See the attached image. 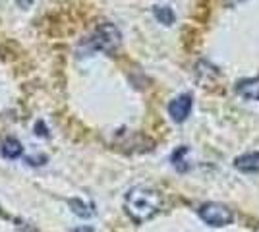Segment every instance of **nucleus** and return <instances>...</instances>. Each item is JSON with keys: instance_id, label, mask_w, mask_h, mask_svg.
<instances>
[{"instance_id": "nucleus-1", "label": "nucleus", "mask_w": 259, "mask_h": 232, "mask_svg": "<svg viewBox=\"0 0 259 232\" xmlns=\"http://www.w3.org/2000/svg\"><path fill=\"white\" fill-rule=\"evenodd\" d=\"M162 199L157 190H151L147 186H136L126 194L124 207L126 213L136 222H145L151 217H155L161 211Z\"/></svg>"}, {"instance_id": "nucleus-2", "label": "nucleus", "mask_w": 259, "mask_h": 232, "mask_svg": "<svg viewBox=\"0 0 259 232\" xmlns=\"http://www.w3.org/2000/svg\"><path fill=\"white\" fill-rule=\"evenodd\" d=\"M120 31L116 25H112V23H103V25H99L97 29H95V33L91 37V49H95V51H103V53H110V51H114L116 47L120 44Z\"/></svg>"}, {"instance_id": "nucleus-3", "label": "nucleus", "mask_w": 259, "mask_h": 232, "mask_svg": "<svg viewBox=\"0 0 259 232\" xmlns=\"http://www.w3.org/2000/svg\"><path fill=\"white\" fill-rule=\"evenodd\" d=\"M197 213H199L201 221L211 226H227L232 222V211L223 203H215V201L203 203Z\"/></svg>"}, {"instance_id": "nucleus-4", "label": "nucleus", "mask_w": 259, "mask_h": 232, "mask_svg": "<svg viewBox=\"0 0 259 232\" xmlns=\"http://www.w3.org/2000/svg\"><path fill=\"white\" fill-rule=\"evenodd\" d=\"M192 107H194V97L188 95V93H184V95L176 97V99L168 105V114L172 116L174 122H184L190 116Z\"/></svg>"}, {"instance_id": "nucleus-5", "label": "nucleus", "mask_w": 259, "mask_h": 232, "mask_svg": "<svg viewBox=\"0 0 259 232\" xmlns=\"http://www.w3.org/2000/svg\"><path fill=\"white\" fill-rule=\"evenodd\" d=\"M236 93L249 101H259V76L240 79L236 83Z\"/></svg>"}, {"instance_id": "nucleus-6", "label": "nucleus", "mask_w": 259, "mask_h": 232, "mask_svg": "<svg viewBox=\"0 0 259 232\" xmlns=\"http://www.w3.org/2000/svg\"><path fill=\"white\" fill-rule=\"evenodd\" d=\"M234 166L242 172H259V151L236 157Z\"/></svg>"}, {"instance_id": "nucleus-7", "label": "nucleus", "mask_w": 259, "mask_h": 232, "mask_svg": "<svg viewBox=\"0 0 259 232\" xmlns=\"http://www.w3.org/2000/svg\"><path fill=\"white\" fill-rule=\"evenodd\" d=\"M0 151H2V155H4L6 159H18V157H22L23 147L16 137H6V140L2 142Z\"/></svg>"}, {"instance_id": "nucleus-8", "label": "nucleus", "mask_w": 259, "mask_h": 232, "mask_svg": "<svg viewBox=\"0 0 259 232\" xmlns=\"http://www.w3.org/2000/svg\"><path fill=\"white\" fill-rule=\"evenodd\" d=\"M153 12H155V18L161 23H164V25H170L174 22V12L168 6H157Z\"/></svg>"}, {"instance_id": "nucleus-9", "label": "nucleus", "mask_w": 259, "mask_h": 232, "mask_svg": "<svg viewBox=\"0 0 259 232\" xmlns=\"http://www.w3.org/2000/svg\"><path fill=\"white\" fill-rule=\"evenodd\" d=\"M70 207H72V211H74L76 215L85 217V219L93 215V207H91V205H85L81 199H72V201H70Z\"/></svg>"}, {"instance_id": "nucleus-10", "label": "nucleus", "mask_w": 259, "mask_h": 232, "mask_svg": "<svg viewBox=\"0 0 259 232\" xmlns=\"http://www.w3.org/2000/svg\"><path fill=\"white\" fill-rule=\"evenodd\" d=\"M188 153V147H180V149H176L172 153V163L174 166L178 168V170H188L190 168V165H186V161H184V155Z\"/></svg>"}, {"instance_id": "nucleus-11", "label": "nucleus", "mask_w": 259, "mask_h": 232, "mask_svg": "<svg viewBox=\"0 0 259 232\" xmlns=\"http://www.w3.org/2000/svg\"><path fill=\"white\" fill-rule=\"evenodd\" d=\"M74 232H93L89 226H81V228H77V230H74Z\"/></svg>"}, {"instance_id": "nucleus-12", "label": "nucleus", "mask_w": 259, "mask_h": 232, "mask_svg": "<svg viewBox=\"0 0 259 232\" xmlns=\"http://www.w3.org/2000/svg\"><path fill=\"white\" fill-rule=\"evenodd\" d=\"M238 2H242V0H228V4H238Z\"/></svg>"}]
</instances>
